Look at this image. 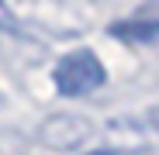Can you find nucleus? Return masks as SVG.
I'll return each instance as SVG.
<instances>
[{
    "mask_svg": "<svg viewBox=\"0 0 159 155\" xmlns=\"http://www.w3.org/2000/svg\"><path fill=\"white\" fill-rule=\"evenodd\" d=\"M90 155H135V152H125V148H114V152H90Z\"/></svg>",
    "mask_w": 159,
    "mask_h": 155,
    "instance_id": "4",
    "label": "nucleus"
},
{
    "mask_svg": "<svg viewBox=\"0 0 159 155\" xmlns=\"http://www.w3.org/2000/svg\"><path fill=\"white\" fill-rule=\"evenodd\" d=\"M111 35L125 45H156L159 41V17H125L111 24Z\"/></svg>",
    "mask_w": 159,
    "mask_h": 155,
    "instance_id": "3",
    "label": "nucleus"
},
{
    "mask_svg": "<svg viewBox=\"0 0 159 155\" xmlns=\"http://www.w3.org/2000/svg\"><path fill=\"white\" fill-rule=\"evenodd\" d=\"M87 135H90V124L76 114H59L42 124V141L52 148H76Z\"/></svg>",
    "mask_w": 159,
    "mask_h": 155,
    "instance_id": "2",
    "label": "nucleus"
},
{
    "mask_svg": "<svg viewBox=\"0 0 159 155\" xmlns=\"http://www.w3.org/2000/svg\"><path fill=\"white\" fill-rule=\"evenodd\" d=\"M52 80H56V90L62 97H87V93H93V90L104 86L107 72H104L100 59L93 55L90 48H76V52H69V55H62L56 62Z\"/></svg>",
    "mask_w": 159,
    "mask_h": 155,
    "instance_id": "1",
    "label": "nucleus"
}]
</instances>
